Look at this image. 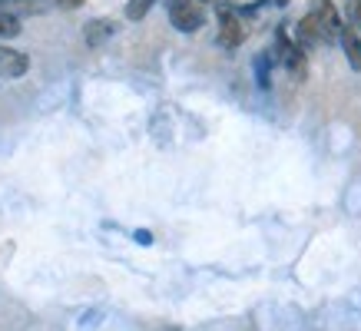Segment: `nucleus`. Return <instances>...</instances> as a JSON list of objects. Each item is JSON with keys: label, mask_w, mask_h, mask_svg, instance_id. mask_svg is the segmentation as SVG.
<instances>
[{"label": "nucleus", "mask_w": 361, "mask_h": 331, "mask_svg": "<svg viewBox=\"0 0 361 331\" xmlns=\"http://www.w3.org/2000/svg\"><path fill=\"white\" fill-rule=\"evenodd\" d=\"M169 20L176 30L183 33H196L206 23V11H202V0H169Z\"/></svg>", "instance_id": "f257e3e1"}, {"label": "nucleus", "mask_w": 361, "mask_h": 331, "mask_svg": "<svg viewBox=\"0 0 361 331\" xmlns=\"http://www.w3.org/2000/svg\"><path fill=\"white\" fill-rule=\"evenodd\" d=\"M242 40H245V23H242V17L235 11H219V44L235 50V46H242Z\"/></svg>", "instance_id": "f03ea898"}, {"label": "nucleus", "mask_w": 361, "mask_h": 331, "mask_svg": "<svg viewBox=\"0 0 361 331\" xmlns=\"http://www.w3.org/2000/svg\"><path fill=\"white\" fill-rule=\"evenodd\" d=\"M275 56H279L295 77H305V56H302V46L292 44V40L285 37V30H279V37H275Z\"/></svg>", "instance_id": "7ed1b4c3"}, {"label": "nucleus", "mask_w": 361, "mask_h": 331, "mask_svg": "<svg viewBox=\"0 0 361 331\" xmlns=\"http://www.w3.org/2000/svg\"><path fill=\"white\" fill-rule=\"evenodd\" d=\"M312 13H315V20H318V27H322V33H325V40L341 37V20H338V11H335L331 0H315Z\"/></svg>", "instance_id": "20e7f679"}, {"label": "nucleus", "mask_w": 361, "mask_h": 331, "mask_svg": "<svg viewBox=\"0 0 361 331\" xmlns=\"http://www.w3.org/2000/svg\"><path fill=\"white\" fill-rule=\"evenodd\" d=\"M27 66L30 60L20 54V50H7V46H0V80H17L27 73Z\"/></svg>", "instance_id": "39448f33"}, {"label": "nucleus", "mask_w": 361, "mask_h": 331, "mask_svg": "<svg viewBox=\"0 0 361 331\" xmlns=\"http://www.w3.org/2000/svg\"><path fill=\"white\" fill-rule=\"evenodd\" d=\"M341 50H345V56H348L351 70H361V37L355 27H341Z\"/></svg>", "instance_id": "423d86ee"}, {"label": "nucleus", "mask_w": 361, "mask_h": 331, "mask_svg": "<svg viewBox=\"0 0 361 331\" xmlns=\"http://www.w3.org/2000/svg\"><path fill=\"white\" fill-rule=\"evenodd\" d=\"M106 37H113V23L110 20H93L87 30V44L90 46H99Z\"/></svg>", "instance_id": "0eeeda50"}, {"label": "nucleus", "mask_w": 361, "mask_h": 331, "mask_svg": "<svg viewBox=\"0 0 361 331\" xmlns=\"http://www.w3.org/2000/svg\"><path fill=\"white\" fill-rule=\"evenodd\" d=\"M17 33H20V20H17L13 13L0 11V40H13Z\"/></svg>", "instance_id": "6e6552de"}, {"label": "nucleus", "mask_w": 361, "mask_h": 331, "mask_svg": "<svg viewBox=\"0 0 361 331\" xmlns=\"http://www.w3.org/2000/svg\"><path fill=\"white\" fill-rule=\"evenodd\" d=\"M153 4L156 0H130V4H126V17H130V20H142Z\"/></svg>", "instance_id": "1a4fd4ad"}, {"label": "nucleus", "mask_w": 361, "mask_h": 331, "mask_svg": "<svg viewBox=\"0 0 361 331\" xmlns=\"http://www.w3.org/2000/svg\"><path fill=\"white\" fill-rule=\"evenodd\" d=\"M348 13H351V23L361 30V0H348Z\"/></svg>", "instance_id": "9d476101"}, {"label": "nucleus", "mask_w": 361, "mask_h": 331, "mask_svg": "<svg viewBox=\"0 0 361 331\" xmlns=\"http://www.w3.org/2000/svg\"><path fill=\"white\" fill-rule=\"evenodd\" d=\"M202 4H212V0H202Z\"/></svg>", "instance_id": "9b49d317"}]
</instances>
